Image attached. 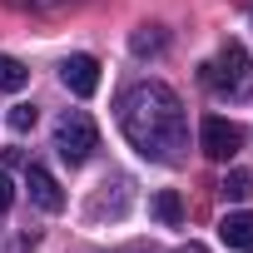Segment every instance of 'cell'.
<instances>
[{
  "label": "cell",
  "instance_id": "1",
  "mask_svg": "<svg viewBox=\"0 0 253 253\" xmlns=\"http://www.w3.org/2000/svg\"><path fill=\"white\" fill-rule=\"evenodd\" d=\"M119 129L134 144V154H144L149 164H179L189 149V119H184V99L159 84L144 80L134 89H124L119 99Z\"/></svg>",
  "mask_w": 253,
  "mask_h": 253
},
{
  "label": "cell",
  "instance_id": "2",
  "mask_svg": "<svg viewBox=\"0 0 253 253\" xmlns=\"http://www.w3.org/2000/svg\"><path fill=\"white\" fill-rule=\"evenodd\" d=\"M213 94H238L243 80H248V50L238 40H223L213 60H204V75H199Z\"/></svg>",
  "mask_w": 253,
  "mask_h": 253
},
{
  "label": "cell",
  "instance_id": "3",
  "mask_svg": "<svg viewBox=\"0 0 253 253\" xmlns=\"http://www.w3.org/2000/svg\"><path fill=\"white\" fill-rule=\"evenodd\" d=\"M94 144H99V129H94V119H89L84 109L60 114V124H55V154H60L65 164H84V159L94 154Z\"/></svg>",
  "mask_w": 253,
  "mask_h": 253
},
{
  "label": "cell",
  "instance_id": "4",
  "mask_svg": "<svg viewBox=\"0 0 253 253\" xmlns=\"http://www.w3.org/2000/svg\"><path fill=\"white\" fill-rule=\"evenodd\" d=\"M199 144H204L209 159H233V154L243 149V129H238V124H228L223 114H204V124H199Z\"/></svg>",
  "mask_w": 253,
  "mask_h": 253
},
{
  "label": "cell",
  "instance_id": "5",
  "mask_svg": "<svg viewBox=\"0 0 253 253\" xmlns=\"http://www.w3.org/2000/svg\"><path fill=\"white\" fill-rule=\"evenodd\" d=\"M60 80H65L70 94L89 99V94L99 89V60H94V55H70V60L60 65Z\"/></svg>",
  "mask_w": 253,
  "mask_h": 253
},
{
  "label": "cell",
  "instance_id": "6",
  "mask_svg": "<svg viewBox=\"0 0 253 253\" xmlns=\"http://www.w3.org/2000/svg\"><path fill=\"white\" fill-rule=\"evenodd\" d=\"M25 189H30V199H35L45 213H60V209H65V194H60V184H55V174H50V169L30 164V174H25Z\"/></svg>",
  "mask_w": 253,
  "mask_h": 253
},
{
  "label": "cell",
  "instance_id": "7",
  "mask_svg": "<svg viewBox=\"0 0 253 253\" xmlns=\"http://www.w3.org/2000/svg\"><path fill=\"white\" fill-rule=\"evenodd\" d=\"M218 238L228 243V248H253V213H223V223H218Z\"/></svg>",
  "mask_w": 253,
  "mask_h": 253
},
{
  "label": "cell",
  "instance_id": "8",
  "mask_svg": "<svg viewBox=\"0 0 253 253\" xmlns=\"http://www.w3.org/2000/svg\"><path fill=\"white\" fill-rule=\"evenodd\" d=\"M154 218H159L164 228H179V223H184V199H179L174 189H159V194H154Z\"/></svg>",
  "mask_w": 253,
  "mask_h": 253
},
{
  "label": "cell",
  "instance_id": "9",
  "mask_svg": "<svg viewBox=\"0 0 253 253\" xmlns=\"http://www.w3.org/2000/svg\"><path fill=\"white\" fill-rule=\"evenodd\" d=\"M30 84V70L20 65V60H10V55H0V89L5 94H20Z\"/></svg>",
  "mask_w": 253,
  "mask_h": 253
},
{
  "label": "cell",
  "instance_id": "10",
  "mask_svg": "<svg viewBox=\"0 0 253 253\" xmlns=\"http://www.w3.org/2000/svg\"><path fill=\"white\" fill-rule=\"evenodd\" d=\"M218 194H223V199H233V204H243V199L253 194V179L233 169V174H223V184H218Z\"/></svg>",
  "mask_w": 253,
  "mask_h": 253
},
{
  "label": "cell",
  "instance_id": "11",
  "mask_svg": "<svg viewBox=\"0 0 253 253\" xmlns=\"http://www.w3.org/2000/svg\"><path fill=\"white\" fill-rule=\"evenodd\" d=\"M129 45H134V55H159V50H164V35H159V25H149V30H139Z\"/></svg>",
  "mask_w": 253,
  "mask_h": 253
},
{
  "label": "cell",
  "instance_id": "12",
  "mask_svg": "<svg viewBox=\"0 0 253 253\" xmlns=\"http://www.w3.org/2000/svg\"><path fill=\"white\" fill-rule=\"evenodd\" d=\"M5 119H10V129H15V134H25V129H35V104H15Z\"/></svg>",
  "mask_w": 253,
  "mask_h": 253
},
{
  "label": "cell",
  "instance_id": "13",
  "mask_svg": "<svg viewBox=\"0 0 253 253\" xmlns=\"http://www.w3.org/2000/svg\"><path fill=\"white\" fill-rule=\"evenodd\" d=\"M15 204V184H10V174H0V213H5Z\"/></svg>",
  "mask_w": 253,
  "mask_h": 253
},
{
  "label": "cell",
  "instance_id": "14",
  "mask_svg": "<svg viewBox=\"0 0 253 253\" xmlns=\"http://www.w3.org/2000/svg\"><path fill=\"white\" fill-rule=\"evenodd\" d=\"M174 253H209L204 243H184V248H174Z\"/></svg>",
  "mask_w": 253,
  "mask_h": 253
}]
</instances>
